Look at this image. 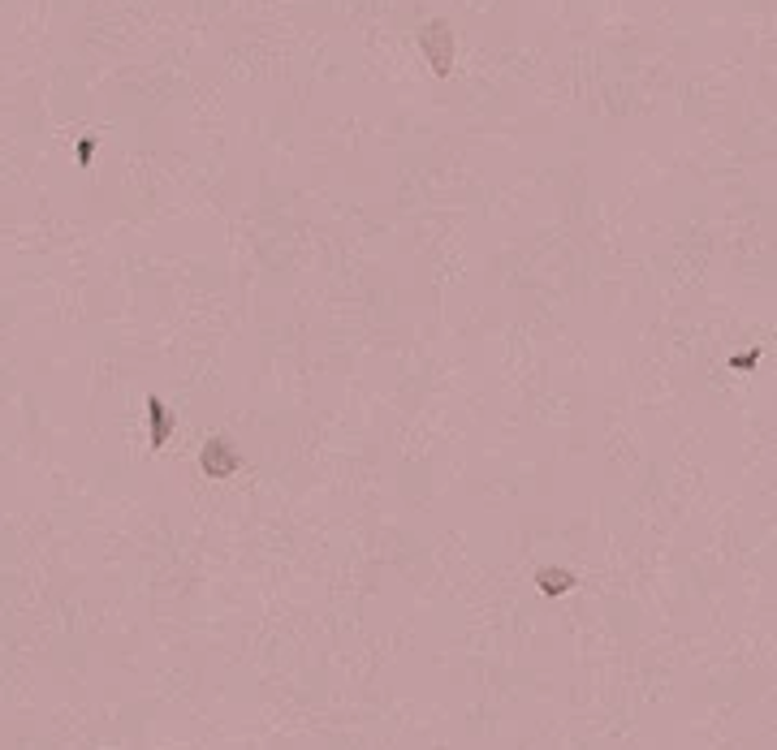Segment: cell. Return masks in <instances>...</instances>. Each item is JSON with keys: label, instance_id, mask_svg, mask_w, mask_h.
<instances>
[{"label": "cell", "instance_id": "obj_1", "mask_svg": "<svg viewBox=\"0 0 777 750\" xmlns=\"http://www.w3.org/2000/svg\"><path fill=\"white\" fill-rule=\"evenodd\" d=\"M419 48L428 52V61L436 74H449V61H454V31H449L445 22H428L424 31H419Z\"/></svg>", "mask_w": 777, "mask_h": 750}, {"label": "cell", "instance_id": "obj_2", "mask_svg": "<svg viewBox=\"0 0 777 750\" xmlns=\"http://www.w3.org/2000/svg\"><path fill=\"white\" fill-rule=\"evenodd\" d=\"M238 466H242V457H238L233 441H225V436L208 441V449H203V471L212 474V479H230Z\"/></svg>", "mask_w": 777, "mask_h": 750}, {"label": "cell", "instance_id": "obj_3", "mask_svg": "<svg viewBox=\"0 0 777 750\" xmlns=\"http://www.w3.org/2000/svg\"><path fill=\"white\" fill-rule=\"evenodd\" d=\"M536 583H540V591H545V595H566V591L575 587V573L557 570V565H545V570L536 573Z\"/></svg>", "mask_w": 777, "mask_h": 750}]
</instances>
